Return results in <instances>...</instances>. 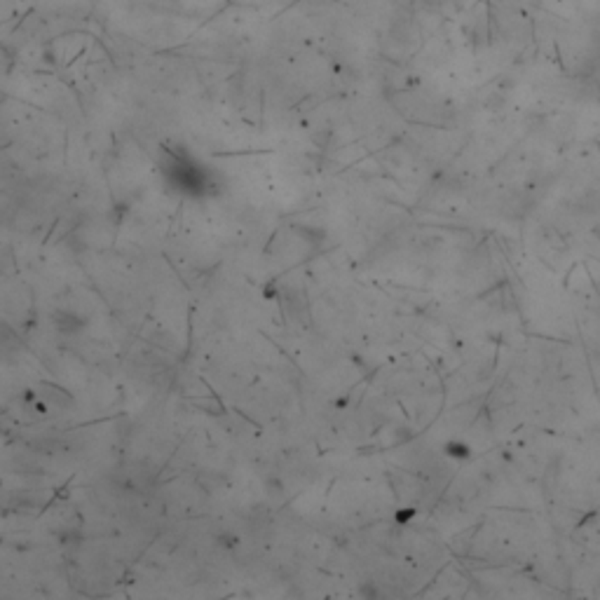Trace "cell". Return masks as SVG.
<instances>
[{"label":"cell","instance_id":"obj_3","mask_svg":"<svg viewBox=\"0 0 600 600\" xmlns=\"http://www.w3.org/2000/svg\"><path fill=\"white\" fill-rule=\"evenodd\" d=\"M17 347H19L17 333H14L7 324H3V335H0V359H10V356L17 352Z\"/></svg>","mask_w":600,"mask_h":600},{"label":"cell","instance_id":"obj_2","mask_svg":"<svg viewBox=\"0 0 600 600\" xmlns=\"http://www.w3.org/2000/svg\"><path fill=\"white\" fill-rule=\"evenodd\" d=\"M54 326L59 328L61 333L73 335V333L83 331V328L87 326V319L78 317V314H73L68 310H59V312H54Z\"/></svg>","mask_w":600,"mask_h":600},{"label":"cell","instance_id":"obj_1","mask_svg":"<svg viewBox=\"0 0 600 600\" xmlns=\"http://www.w3.org/2000/svg\"><path fill=\"white\" fill-rule=\"evenodd\" d=\"M160 174L167 188L183 197H211L218 193V174L183 145L162 148Z\"/></svg>","mask_w":600,"mask_h":600}]
</instances>
